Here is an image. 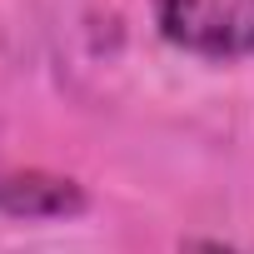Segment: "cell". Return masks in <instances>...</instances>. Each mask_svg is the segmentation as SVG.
I'll return each instance as SVG.
<instances>
[{
    "label": "cell",
    "mask_w": 254,
    "mask_h": 254,
    "mask_svg": "<svg viewBox=\"0 0 254 254\" xmlns=\"http://www.w3.org/2000/svg\"><path fill=\"white\" fill-rule=\"evenodd\" d=\"M85 190L50 170H5L0 175V214L10 219H75L85 214Z\"/></svg>",
    "instance_id": "7a4b0ae2"
},
{
    "label": "cell",
    "mask_w": 254,
    "mask_h": 254,
    "mask_svg": "<svg viewBox=\"0 0 254 254\" xmlns=\"http://www.w3.org/2000/svg\"><path fill=\"white\" fill-rule=\"evenodd\" d=\"M180 254H239L234 244H219V239H185Z\"/></svg>",
    "instance_id": "3957f363"
},
{
    "label": "cell",
    "mask_w": 254,
    "mask_h": 254,
    "mask_svg": "<svg viewBox=\"0 0 254 254\" xmlns=\"http://www.w3.org/2000/svg\"><path fill=\"white\" fill-rule=\"evenodd\" d=\"M160 35L199 60H244L254 55V0H155Z\"/></svg>",
    "instance_id": "6da1fadb"
}]
</instances>
